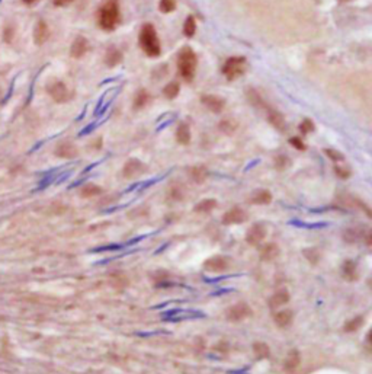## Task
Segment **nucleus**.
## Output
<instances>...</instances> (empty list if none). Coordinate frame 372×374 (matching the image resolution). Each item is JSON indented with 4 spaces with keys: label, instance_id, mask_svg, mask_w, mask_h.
Masks as SVG:
<instances>
[{
    "label": "nucleus",
    "instance_id": "nucleus-1",
    "mask_svg": "<svg viewBox=\"0 0 372 374\" xmlns=\"http://www.w3.org/2000/svg\"><path fill=\"white\" fill-rule=\"evenodd\" d=\"M140 45L143 48V51L147 54L149 57H159L161 53V47H160L159 37L156 32V28L150 24H146L141 28L140 32Z\"/></svg>",
    "mask_w": 372,
    "mask_h": 374
},
{
    "label": "nucleus",
    "instance_id": "nucleus-2",
    "mask_svg": "<svg viewBox=\"0 0 372 374\" xmlns=\"http://www.w3.org/2000/svg\"><path fill=\"white\" fill-rule=\"evenodd\" d=\"M121 19L118 0H108L99 10V25L105 31H113Z\"/></svg>",
    "mask_w": 372,
    "mask_h": 374
},
{
    "label": "nucleus",
    "instance_id": "nucleus-3",
    "mask_svg": "<svg viewBox=\"0 0 372 374\" xmlns=\"http://www.w3.org/2000/svg\"><path fill=\"white\" fill-rule=\"evenodd\" d=\"M196 66H198V58L196 54L192 48L185 47L181 50L179 57H178V67L179 73L186 82H192L196 73Z\"/></svg>",
    "mask_w": 372,
    "mask_h": 374
},
{
    "label": "nucleus",
    "instance_id": "nucleus-4",
    "mask_svg": "<svg viewBox=\"0 0 372 374\" xmlns=\"http://www.w3.org/2000/svg\"><path fill=\"white\" fill-rule=\"evenodd\" d=\"M246 58L244 57H231L225 61L223 67V73L228 81H234L246 72Z\"/></svg>",
    "mask_w": 372,
    "mask_h": 374
},
{
    "label": "nucleus",
    "instance_id": "nucleus-5",
    "mask_svg": "<svg viewBox=\"0 0 372 374\" xmlns=\"http://www.w3.org/2000/svg\"><path fill=\"white\" fill-rule=\"evenodd\" d=\"M250 316H252V309L244 301H239V303L230 306L225 312V319L228 322H233V323L244 321Z\"/></svg>",
    "mask_w": 372,
    "mask_h": 374
},
{
    "label": "nucleus",
    "instance_id": "nucleus-6",
    "mask_svg": "<svg viewBox=\"0 0 372 374\" xmlns=\"http://www.w3.org/2000/svg\"><path fill=\"white\" fill-rule=\"evenodd\" d=\"M47 90H48L50 96L53 98L55 102H58V104L67 102L70 99V90L67 89V86L63 82L55 81L53 83H50L47 86Z\"/></svg>",
    "mask_w": 372,
    "mask_h": 374
},
{
    "label": "nucleus",
    "instance_id": "nucleus-7",
    "mask_svg": "<svg viewBox=\"0 0 372 374\" xmlns=\"http://www.w3.org/2000/svg\"><path fill=\"white\" fill-rule=\"evenodd\" d=\"M230 267V258L224 255H215L204 262V268L210 272H224Z\"/></svg>",
    "mask_w": 372,
    "mask_h": 374
},
{
    "label": "nucleus",
    "instance_id": "nucleus-8",
    "mask_svg": "<svg viewBox=\"0 0 372 374\" xmlns=\"http://www.w3.org/2000/svg\"><path fill=\"white\" fill-rule=\"evenodd\" d=\"M266 233H267V230H266L265 226L260 224V223H256V224H253V226L247 230V233H246V242H247L249 245H252V246H258L259 243L263 242V239L266 238Z\"/></svg>",
    "mask_w": 372,
    "mask_h": 374
},
{
    "label": "nucleus",
    "instance_id": "nucleus-9",
    "mask_svg": "<svg viewBox=\"0 0 372 374\" xmlns=\"http://www.w3.org/2000/svg\"><path fill=\"white\" fill-rule=\"evenodd\" d=\"M146 170H147V166H146L143 162H140L138 159H130V161L124 165L122 175H124L125 178L131 179V178H135V176H138V175H143Z\"/></svg>",
    "mask_w": 372,
    "mask_h": 374
},
{
    "label": "nucleus",
    "instance_id": "nucleus-10",
    "mask_svg": "<svg viewBox=\"0 0 372 374\" xmlns=\"http://www.w3.org/2000/svg\"><path fill=\"white\" fill-rule=\"evenodd\" d=\"M246 220H247V214L240 207H233L231 210H228L223 215V224H225V226L240 224V223H244Z\"/></svg>",
    "mask_w": 372,
    "mask_h": 374
},
{
    "label": "nucleus",
    "instance_id": "nucleus-11",
    "mask_svg": "<svg viewBox=\"0 0 372 374\" xmlns=\"http://www.w3.org/2000/svg\"><path fill=\"white\" fill-rule=\"evenodd\" d=\"M50 37V29H48V25L41 19L37 22V25L34 28V41L37 45H42Z\"/></svg>",
    "mask_w": 372,
    "mask_h": 374
},
{
    "label": "nucleus",
    "instance_id": "nucleus-12",
    "mask_svg": "<svg viewBox=\"0 0 372 374\" xmlns=\"http://www.w3.org/2000/svg\"><path fill=\"white\" fill-rule=\"evenodd\" d=\"M201 101L210 111H213L214 114H220L224 109V105H225L224 99L220 98V96H215V95H204Z\"/></svg>",
    "mask_w": 372,
    "mask_h": 374
},
{
    "label": "nucleus",
    "instance_id": "nucleus-13",
    "mask_svg": "<svg viewBox=\"0 0 372 374\" xmlns=\"http://www.w3.org/2000/svg\"><path fill=\"white\" fill-rule=\"evenodd\" d=\"M301 363V355H299V351L298 349H291L284 361V370L285 373H294L298 366Z\"/></svg>",
    "mask_w": 372,
    "mask_h": 374
},
{
    "label": "nucleus",
    "instance_id": "nucleus-14",
    "mask_svg": "<svg viewBox=\"0 0 372 374\" xmlns=\"http://www.w3.org/2000/svg\"><path fill=\"white\" fill-rule=\"evenodd\" d=\"M279 253H281V250L276 243H267L265 246H262V249H260V259L265 262H270V261L276 259L279 256Z\"/></svg>",
    "mask_w": 372,
    "mask_h": 374
},
{
    "label": "nucleus",
    "instance_id": "nucleus-15",
    "mask_svg": "<svg viewBox=\"0 0 372 374\" xmlns=\"http://www.w3.org/2000/svg\"><path fill=\"white\" fill-rule=\"evenodd\" d=\"M290 301V293L288 290H279L276 293H273L269 298V307L270 309H278L282 307L284 304H287Z\"/></svg>",
    "mask_w": 372,
    "mask_h": 374
},
{
    "label": "nucleus",
    "instance_id": "nucleus-16",
    "mask_svg": "<svg viewBox=\"0 0 372 374\" xmlns=\"http://www.w3.org/2000/svg\"><path fill=\"white\" fill-rule=\"evenodd\" d=\"M267 120H269V123L276 128V130H279V131H285V128H287V123H285V118L282 117V114L281 112H278V111H275V109H270V108H267Z\"/></svg>",
    "mask_w": 372,
    "mask_h": 374
},
{
    "label": "nucleus",
    "instance_id": "nucleus-17",
    "mask_svg": "<svg viewBox=\"0 0 372 374\" xmlns=\"http://www.w3.org/2000/svg\"><path fill=\"white\" fill-rule=\"evenodd\" d=\"M87 48H89L87 40L83 38V37H77V38L73 41V44H72L70 54H72V57H74V58H80V57H83V55L86 54Z\"/></svg>",
    "mask_w": 372,
    "mask_h": 374
},
{
    "label": "nucleus",
    "instance_id": "nucleus-18",
    "mask_svg": "<svg viewBox=\"0 0 372 374\" xmlns=\"http://www.w3.org/2000/svg\"><path fill=\"white\" fill-rule=\"evenodd\" d=\"M250 203L256 206H267L272 203V194L267 189H258L252 194Z\"/></svg>",
    "mask_w": 372,
    "mask_h": 374
},
{
    "label": "nucleus",
    "instance_id": "nucleus-19",
    "mask_svg": "<svg viewBox=\"0 0 372 374\" xmlns=\"http://www.w3.org/2000/svg\"><path fill=\"white\" fill-rule=\"evenodd\" d=\"M342 277L347 281H355L358 280V267L356 262L352 259H346L342 265Z\"/></svg>",
    "mask_w": 372,
    "mask_h": 374
},
{
    "label": "nucleus",
    "instance_id": "nucleus-20",
    "mask_svg": "<svg viewBox=\"0 0 372 374\" xmlns=\"http://www.w3.org/2000/svg\"><path fill=\"white\" fill-rule=\"evenodd\" d=\"M293 318L294 313L287 309V310H281V312L275 313L273 315V322L278 328H287L293 323Z\"/></svg>",
    "mask_w": 372,
    "mask_h": 374
},
{
    "label": "nucleus",
    "instance_id": "nucleus-21",
    "mask_svg": "<svg viewBox=\"0 0 372 374\" xmlns=\"http://www.w3.org/2000/svg\"><path fill=\"white\" fill-rule=\"evenodd\" d=\"M55 155L60 156V158L72 159V158L77 156V149H76V146H73L72 143H61V144L57 147Z\"/></svg>",
    "mask_w": 372,
    "mask_h": 374
},
{
    "label": "nucleus",
    "instance_id": "nucleus-22",
    "mask_svg": "<svg viewBox=\"0 0 372 374\" xmlns=\"http://www.w3.org/2000/svg\"><path fill=\"white\" fill-rule=\"evenodd\" d=\"M364 323H365V318H364L362 315H359V316H355L353 319H349V321L346 322L345 326H343V331H345V332H347V333L356 332L358 329H361V328L364 326Z\"/></svg>",
    "mask_w": 372,
    "mask_h": 374
},
{
    "label": "nucleus",
    "instance_id": "nucleus-23",
    "mask_svg": "<svg viewBox=\"0 0 372 374\" xmlns=\"http://www.w3.org/2000/svg\"><path fill=\"white\" fill-rule=\"evenodd\" d=\"M215 207H217V200H214V198H207V200L199 201V203L195 206L193 211H196V213H210V211H213Z\"/></svg>",
    "mask_w": 372,
    "mask_h": 374
},
{
    "label": "nucleus",
    "instance_id": "nucleus-24",
    "mask_svg": "<svg viewBox=\"0 0 372 374\" xmlns=\"http://www.w3.org/2000/svg\"><path fill=\"white\" fill-rule=\"evenodd\" d=\"M176 140L181 143V144H189L190 141V130H189V125L187 124H179L178 130H176Z\"/></svg>",
    "mask_w": 372,
    "mask_h": 374
},
{
    "label": "nucleus",
    "instance_id": "nucleus-25",
    "mask_svg": "<svg viewBox=\"0 0 372 374\" xmlns=\"http://www.w3.org/2000/svg\"><path fill=\"white\" fill-rule=\"evenodd\" d=\"M253 352H255V357L258 360H263V358L270 357V348L267 347V344H265V342H255L253 344Z\"/></svg>",
    "mask_w": 372,
    "mask_h": 374
},
{
    "label": "nucleus",
    "instance_id": "nucleus-26",
    "mask_svg": "<svg viewBox=\"0 0 372 374\" xmlns=\"http://www.w3.org/2000/svg\"><path fill=\"white\" fill-rule=\"evenodd\" d=\"M190 178L196 182V184H202L205 179H207V176H208V172H207V169L204 167V166H195V167H192L190 169Z\"/></svg>",
    "mask_w": 372,
    "mask_h": 374
},
{
    "label": "nucleus",
    "instance_id": "nucleus-27",
    "mask_svg": "<svg viewBox=\"0 0 372 374\" xmlns=\"http://www.w3.org/2000/svg\"><path fill=\"white\" fill-rule=\"evenodd\" d=\"M362 236H364V233L359 229H355V227L346 229L343 232V241L346 243H356L359 239H362Z\"/></svg>",
    "mask_w": 372,
    "mask_h": 374
},
{
    "label": "nucleus",
    "instance_id": "nucleus-28",
    "mask_svg": "<svg viewBox=\"0 0 372 374\" xmlns=\"http://www.w3.org/2000/svg\"><path fill=\"white\" fill-rule=\"evenodd\" d=\"M105 61H107V64L109 67H115V66H118L122 61V54L119 53L118 50H115V48H111L107 53Z\"/></svg>",
    "mask_w": 372,
    "mask_h": 374
},
{
    "label": "nucleus",
    "instance_id": "nucleus-29",
    "mask_svg": "<svg viewBox=\"0 0 372 374\" xmlns=\"http://www.w3.org/2000/svg\"><path fill=\"white\" fill-rule=\"evenodd\" d=\"M302 255L305 256V259L311 264V265H317L320 261V252L316 248H307L302 250Z\"/></svg>",
    "mask_w": 372,
    "mask_h": 374
},
{
    "label": "nucleus",
    "instance_id": "nucleus-30",
    "mask_svg": "<svg viewBox=\"0 0 372 374\" xmlns=\"http://www.w3.org/2000/svg\"><path fill=\"white\" fill-rule=\"evenodd\" d=\"M102 188L99 187V185H95V184H89V185H86V187L81 188V191H80V195L81 197H84V198H89V197H95V195H99V194H102Z\"/></svg>",
    "mask_w": 372,
    "mask_h": 374
},
{
    "label": "nucleus",
    "instance_id": "nucleus-31",
    "mask_svg": "<svg viewBox=\"0 0 372 374\" xmlns=\"http://www.w3.org/2000/svg\"><path fill=\"white\" fill-rule=\"evenodd\" d=\"M196 32V21L193 16H187L185 19V24H184V34L187 38H192Z\"/></svg>",
    "mask_w": 372,
    "mask_h": 374
},
{
    "label": "nucleus",
    "instance_id": "nucleus-32",
    "mask_svg": "<svg viewBox=\"0 0 372 374\" xmlns=\"http://www.w3.org/2000/svg\"><path fill=\"white\" fill-rule=\"evenodd\" d=\"M149 102H150V95H149L144 89H141V90L137 93L135 99H134V108L138 109V108L146 107Z\"/></svg>",
    "mask_w": 372,
    "mask_h": 374
},
{
    "label": "nucleus",
    "instance_id": "nucleus-33",
    "mask_svg": "<svg viewBox=\"0 0 372 374\" xmlns=\"http://www.w3.org/2000/svg\"><path fill=\"white\" fill-rule=\"evenodd\" d=\"M163 93L167 99H175L178 95H179V83L178 82H172L169 83L164 89H163Z\"/></svg>",
    "mask_w": 372,
    "mask_h": 374
},
{
    "label": "nucleus",
    "instance_id": "nucleus-34",
    "mask_svg": "<svg viewBox=\"0 0 372 374\" xmlns=\"http://www.w3.org/2000/svg\"><path fill=\"white\" fill-rule=\"evenodd\" d=\"M159 7L160 12H163V13H170V12L175 10L176 1H175V0H160Z\"/></svg>",
    "mask_w": 372,
    "mask_h": 374
},
{
    "label": "nucleus",
    "instance_id": "nucleus-35",
    "mask_svg": "<svg viewBox=\"0 0 372 374\" xmlns=\"http://www.w3.org/2000/svg\"><path fill=\"white\" fill-rule=\"evenodd\" d=\"M324 153L330 158V161H333V162L345 161V156H343L340 152H337V150H333V149H324Z\"/></svg>",
    "mask_w": 372,
    "mask_h": 374
},
{
    "label": "nucleus",
    "instance_id": "nucleus-36",
    "mask_svg": "<svg viewBox=\"0 0 372 374\" xmlns=\"http://www.w3.org/2000/svg\"><path fill=\"white\" fill-rule=\"evenodd\" d=\"M299 130L302 131V134L311 133V131L314 130V124H313L310 120H304V121L301 123V125H299Z\"/></svg>",
    "mask_w": 372,
    "mask_h": 374
},
{
    "label": "nucleus",
    "instance_id": "nucleus-37",
    "mask_svg": "<svg viewBox=\"0 0 372 374\" xmlns=\"http://www.w3.org/2000/svg\"><path fill=\"white\" fill-rule=\"evenodd\" d=\"M335 172H336V175H337L339 178H342V179L349 178V175H350V170H349L347 167H342V166H336V167H335Z\"/></svg>",
    "mask_w": 372,
    "mask_h": 374
},
{
    "label": "nucleus",
    "instance_id": "nucleus-38",
    "mask_svg": "<svg viewBox=\"0 0 372 374\" xmlns=\"http://www.w3.org/2000/svg\"><path fill=\"white\" fill-rule=\"evenodd\" d=\"M290 143L293 144L297 150H305V144H304V143H302L298 137H294V138H291V140H290Z\"/></svg>",
    "mask_w": 372,
    "mask_h": 374
},
{
    "label": "nucleus",
    "instance_id": "nucleus-39",
    "mask_svg": "<svg viewBox=\"0 0 372 374\" xmlns=\"http://www.w3.org/2000/svg\"><path fill=\"white\" fill-rule=\"evenodd\" d=\"M53 1L55 6H67V4H70L73 0H53Z\"/></svg>",
    "mask_w": 372,
    "mask_h": 374
},
{
    "label": "nucleus",
    "instance_id": "nucleus-40",
    "mask_svg": "<svg viewBox=\"0 0 372 374\" xmlns=\"http://www.w3.org/2000/svg\"><path fill=\"white\" fill-rule=\"evenodd\" d=\"M37 0H24V3H27V4H32V3H35Z\"/></svg>",
    "mask_w": 372,
    "mask_h": 374
}]
</instances>
